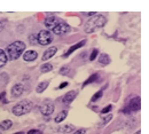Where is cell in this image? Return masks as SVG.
I'll return each instance as SVG.
<instances>
[{"mask_svg": "<svg viewBox=\"0 0 149 134\" xmlns=\"http://www.w3.org/2000/svg\"><path fill=\"white\" fill-rule=\"evenodd\" d=\"M107 23V19L106 16L103 15H100V14H96L95 16L91 17L86 23H85V26H84V31L86 33H92L94 32L96 29H100V28H103Z\"/></svg>", "mask_w": 149, "mask_h": 134, "instance_id": "1", "label": "cell"}, {"mask_svg": "<svg viewBox=\"0 0 149 134\" xmlns=\"http://www.w3.org/2000/svg\"><path fill=\"white\" fill-rule=\"evenodd\" d=\"M24 49H25V44L23 41H14L5 51L7 55V60H10V61L17 60L24 52Z\"/></svg>", "mask_w": 149, "mask_h": 134, "instance_id": "2", "label": "cell"}, {"mask_svg": "<svg viewBox=\"0 0 149 134\" xmlns=\"http://www.w3.org/2000/svg\"><path fill=\"white\" fill-rule=\"evenodd\" d=\"M32 108V103L31 101L28 100H23L19 102L14 108H13V114L15 116H23L25 114H28Z\"/></svg>", "mask_w": 149, "mask_h": 134, "instance_id": "3", "label": "cell"}, {"mask_svg": "<svg viewBox=\"0 0 149 134\" xmlns=\"http://www.w3.org/2000/svg\"><path fill=\"white\" fill-rule=\"evenodd\" d=\"M37 41L42 45V46H46L48 44H51L53 41V36L51 33V31L48 30H40L39 33L37 35Z\"/></svg>", "mask_w": 149, "mask_h": 134, "instance_id": "4", "label": "cell"}, {"mask_svg": "<svg viewBox=\"0 0 149 134\" xmlns=\"http://www.w3.org/2000/svg\"><path fill=\"white\" fill-rule=\"evenodd\" d=\"M141 108V99L139 96L132 99L127 106V108L124 109V114H130V112H136Z\"/></svg>", "mask_w": 149, "mask_h": 134, "instance_id": "5", "label": "cell"}, {"mask_svg": "<svg viewBox=\"0 0 149 134\" xmlns=\"http://www.w3.org/2000/svg\"><path fill=\"white\" fill-rule=\"evenodd\" d=\"M70 29H71V28H70V25L62 21L60 24H57V25H56L52 31H53L55 35H64V33H68V32L70 31Z\"/></svg>", "mask_w": 149, "mask_h": 134, "instance_id": "6", "label": "cell"}, {"mask_svg": "<svg viewBox=\"0 0 149 134\" xmlns=\"http://www.w3.org/2000/svg\"><path fill=\"white\" fill-rule=\"evenodd\" d=\"M62 21L58 19V17H56V16H49V17H46L45 19V26L48 29V31L51 30H53L54 28H55L57 24H60Z\"/></svg>", "mask_w": 149, "mask_h": 134, "instance_id": "7", "label": "cell"}, {"mask_svg": "<svg viewBox=\"0 0 149 134\" xmlns=\"http://www.w3.org/2000/svg\"><path fill=\"white\" fill-rule=\"evenodd\" d=\"M54 110H55V107L53 103H45L40 107V112L45 116L52 115L54 112Z\"/></svg>", "mask_w": 149, "mask_h": 134, "instance_id": "8", "label": "cell"}, {"mask_svg": "<svg viewBox=\"0 0 149 134\" xmlns=\"http://www.w3.org/2000/svg\"><path fill=\"white\" fill-rule=\"evenodd\" d=\"M23 92H24V87H23V85L22 84H16V85H14L13 87H12V90H10V94L13 97H19L23 94Z\"/></svg>", "mask_w": 149, "mask_h": 134, "instance_id": "9", "label": "cell"}, {"mask_svg": "<svg viewBox=\"0 0 149 134\" xmlns=\"http://www.w3.org/2000/svg\"><path fill=\"white\" fill-rule=\"evenodd\" d=\"M38 58V54L36 51H26L23 55V60L25 62H32Z\"/></svg>", "mask_w": 149, "mask_h": 134, "instance_id": "10", "label": "cell"}, {"mask_svg": "<svg viewBox=\"0 0 149 134\" xmlns=\"http://www.w3.org/2000/svg\"><path fill=\"white\" fill-rule=\"evenodd\" d=\"M56 52H57V48H56L55 46L49 47L48 49H46V51H45V53H44V55H42V61H47V60L52 58L54 55H55Z\"/></svg>", "mask_w": 149, "mask_h": 134, "instance_id": "11", "label": "cell"}, {"mask_svg": "<svg viewBox=\"0 0 149 134\" xmlns=\"http://www.w3.org/2000/svg\"><path fill=\"white\" fill-rule=\"evenodd\" d=\"M77 92L76 91H70V92H68V93H65V95L63 96V102L64 103H70L71 101H74V99H76V96H77Z\"/></svg>", "mask_w": 149, "mask_h": 134, "instance_id": "12", "label": "cell"}, {"mask_svg": "<svg viewBox=\"0 0 149 134\" xmlns=\"http://www.w3.org/2000/svg\"><path fill=\"white\" fill-rule=\"evenodd\" d=\"M85 40H83V41H80V42H77L76 45H74V46H71L69 49H68V52L64 54V58H68L69 55H71V53H74L76 49H78V48H80V47H83L84 45H85Z\"/></svg>", "mask_w": 149, "mask_h": 134, "instance_id": "13", "label": "cell"}, {"mask_svg": "<svg viewBox=\"0 0 149 134\" xmlns=\"http://www.w3.org/2000/svg\"><path fill=\"white\" fill-rule=\"evenodd\" d=\"M99 63L101 64V65H108L109 63H110V58H109V55L108 54H106V53H103V54H101L100 56H99Z\"/></svg>", "mask_w": 149, "mask_h": 134, "instance_id": "14", "label": "cell"}, {"mask_svg": "<svg viewBox=\"0 0 149 134\" xmlns=\"http://www.w3.org/2000/svg\"><path fill=\"white\" fill-rule=\"evenodd\" d=\"M12 126H13V123H12V120H9V119L2 120V122L0 123V130H2V131H7V130H9Z\"/></svg>", "mask_w": 149, "mask_h": 134, "instance_id": "15", "label": "cell"}, {"mask_svg": "<svg viewBox=\"0 0 149 134\" xmlns=\"http://www.w3.org/2000/svg\"><path fill=\"white\" fill-rule=\"evenodd\" d=\"M74 126L72 125H64V126H62V127H58V132H61V133H70V132H72L74 131Z\"/></svg>", "mask_w": 149, "mask_h": 134, "instance_id": "16", "label": "cell"}, {"mask_svg": "<svg viewBox=\"0 0 149 134\" xmlns=\"http://www.w3.org/2000/svg\"><path fill=\"white\" fill-rule=\"evenodd\" d=\"M47 87H48V81H41L36 87V91H37L38 93H42Z\"/></svg>", "mask_w": 149, "mask_h": 134, "instance_id": "17", "label": "cell"}, {"mask_svg": "<svg viewBox=\"0 0 149 134\" xmlns=\"http://www.w3.org/2000/svg\"><path fill=\"white\" fill-rule=\"evenodd\" d=\"M7 63V55L3 49H0V68H2Z\"/></svg>", "mask_w": 149, "mask_h": 134, "instance_id": "18", "label": "cell"}, {"mask_svg": "<svg viewBox=\"0 0 149 134\" xmlns=\"http://www.w3.org/2000/svg\"><path fill=\"white\" fill-rule=\"evenodd\" d=\"M52 70H53V65H52L51 63H45V64H42L41 68H40V71H41L42 74L49 72V71H52Z\"/></svg>", "mask_w": 149, "mask_h": 134, "instance_id": "19", "label": "cell"}, {"mask_svg": "<svg viewBox=\"0 0 149 134\" xmlns=\"http://www.w3.org/2000/svg\"><path fill=\"white\" fill-rule=\"evenodd\" d=\"M65 117H67V111H61V112L55 117V119H54V120H55V123L58 124V123H61Z\"/></svg>", "mask_w": 149, "mask_h": 134, "instance_id": "20", "label": "cell"}, {"mask_svg": "<svg viewBox=\"0 0 149 134\" xmlns=\"http://www.w3.org/2000/svg\"><path fill=\"white\" fill-rule=\"evenodd\" d=\"M102 95H103V92H102V91H99V92H96V93L92 96L91 101H92V102H96L97 100H100V99L102 97Z\"/></svg>", "mask_w": 149, "mask_h": 134, "instance_id": "21", "label": "cell"}, {"mask_svg": "<svg viewBox=\"0 0 149 134\" xmlns=\"http://www.w3.org/2000/svg\"><path fill=\"white\" fill-rule=\"evenodd\" d=\"M99 78V76H97V74H94L92 77H90L85 83H84V86H86V85H88V84H91V83H93V81H95L96 79Z\"/></svg>", "mask_w": 149, "mask_h": 134, "instance_id": "22", "label": "cell"}, {"mask_svg": "<svg viewBox=\"0 0 149 134\" xmlns=\"http://www.w3.org/2000/svg\"><path fill=\"white\" fill-rule=\"evenodd\" d=\"M111 119H112V115H110V114H109L108 116H106V117H103V120H102V125H106V124H107V123H109Z\"/></svg>", "mask_w": 149, "mask_h": 134, "instance_id": "23", "label": "cell"}, {"mask_svg": "<svg viewBox=\"0 0 149 134\" xmlns=\"http://www.w3.org/2000/svg\"><path fill=\"white\" fill-rule=\"evenodd\" d=\"M112 109V106L111 104H109V106H107V107H104L102 110H101V114H108V112H110V110Z\"/></svg>", "mask_w": 149, "mask_h": 134, "instance_id": "24", "label": "cell"}, {"mask_svg": "<svg viewBox=\"0 0 149 134\" xmlns=\"http://www.w3.org/2000/svg\"><path fill=\"white\" fill-rule=\"evenodd\" d=\"M69 72V67H63L60 69V74L61 75H67Z\"/></svg>", "mask_w": 149, "mask_h": 134, "instance_id": "25", "label": "cell"}, {"mask_svg": "<svg viewBox=\"0 0 149 134\" xmlns=\"http://www.w3.org/2000/svg\"><path fill=\"white\" fill-rule=\"evenodd\" d=\"M0 101H1L2 103H8V101L6 100V92H2V93L0 94Z\"/></svg>", "mask_w": 149, "mask_h": 134, "instance_id": "26", "label": "cell"}, {"mask_svg": "<svg viewBox=\"0 0 149 134\" xmlns=\"http://www.w3.org/2000/svg\"><path fill=\"white\" fill-rule=\"evenodd\" d=\"M29 40H30V42H31L32 45H35L36 42H38V41H37V36H35V35H31V36L29 37Z\"/></svg>", "mask_w": 149, "mask_h": 134, "instance_id": "27", "label": "cell"}, {"mask_svg": "<svg viewBox=\"0 0 149 134\" xmlns=\"http://www.w3.org/2000/svg\"><path fill=\"white\" fill-rule=\"evenodd\" d=\"M97 53H99V52H97V49H94L93 52H92V54H91V56H90V60H91V61H94L95 58L97 56Z\"/></svg>", "mask_w": 149, "mask_h": 134, "instance_id": "28", "label": "cell"}, {"mask_svg": "<svg viewBox=\"0 0 149 134\" xmlns=\"http://www.w3.org/2000/svg\"><path fill=\"white\" fill-rule=\"evenodd\" d=\"M28 134H42L41 131H39V130H30Z\"/></svg>", "mask_w": 149, "mask_h": 134, "instance_id": "29", "label": "cell"}, {"mask_svg": "<svg viewBox=\"0 0 149 134\" xmlns=\"http://www.w3.org/2000/svg\"><path fill=\"white\" fill-rule=\"evenodd\" d=\"M74 134H86V131H85L84 128H81V130H78V131H76Z\"/></svg>", "mask_w": 149, "mask_h": 134, "instance_id": "30", "label": "cell"}, {"mask_svg": "<svg viewBox=\"0 0 149 134\" xmlns=\"http://www.w3.org/2000/svg\"><path fill=\"white\" fill-rule=\"evenodd\" d=\"M67 86H68V83H67V81H64V83H62V84L58 86V88L61 90V88H63V87H67Z\"/></svg>", "mask_w": 149, "mask_h": 134, "instance_id": "31", "label": "cell"}, {"mask_svg": "<svg viewBox=\"0 0 149 134\" xmlns=\"http://www.w3.org/2000/svg\"><path fill=\"white\" fill-rule=\"evenodd\" d=\"M85 15H87V16H94V15H96V13H94V12H91V13H84Z\"/></svg>", "mask_w": 149, "mask_h": 134, "instance_id": "32", "label": "cell"}, {"mask_svg": "<svg viewBox=\"0 0 149 134\" xmlns=\"http://www.w3.org/2000/svg\"><path fill=\"white\" fill-rule=\"evenodd\" d=\"M3 28H5V25H3V23H2L1 21H0V32H1L2 30H3Z\"/></svg>", "mask_w": 149, "mask_h": 134, "instance_id": "33", "label": "cell"}, {"mask_svg": "<svg viewBox=\"0 0 149 134\" xmlns=\"http://www.w3.org/2000/svg\"><path fill=\"white\" fill-rule=\"evenodd\" d=\"M134 134H141V131H136V133H134Z\"/></svg>", "mask_w": 149, "mask_h": 134, "instance_id": "34", "label": "cell"}, {"mask_svg": "<svg viewBox=\"0 0 149 134\" xmlns=\"http://www.w3.org/2000/svg\"><path fill=\"white\" fill-rule=\"evenodd\" d=\"M14 134H24L23 132H17V133H14Z\"/></svg>", "mask_w": 149, "mask_h": 134, "instance_id": "35", "label": "cell"}, {"mask_svg": "<svg viewBox=\"0 0 149 134\" xmlns=\"http://www.w3.org/2000/svg\"><path fill=\"white\" fill-rule=\"evenodd\" d=\"M0 134H1V133H0Z\"/></svg>", "mask_w": 149, "mask_h": 134, "instance_id": "36", "label": "cell"}]
</instances>
